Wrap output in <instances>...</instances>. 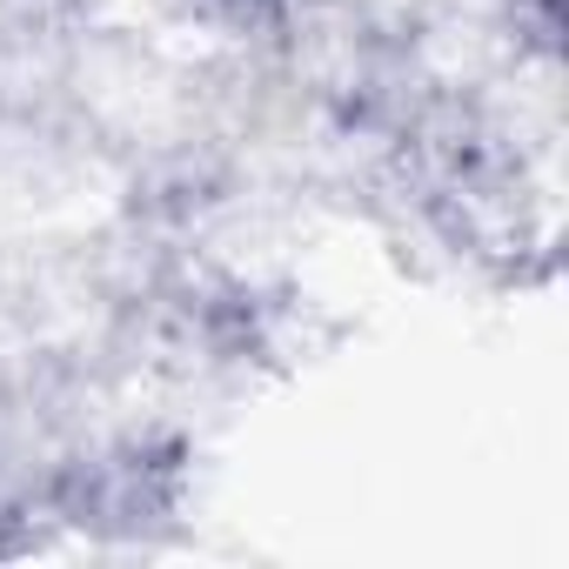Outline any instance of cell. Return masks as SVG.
<instances>
[{"instance_id":"6da1fadb","label":"cell","mask_w":569,"mask_h":569,"mask_svg":"<svg viewBox=\"0 0 569 569\" xmlns=\"http://www.w3.org/2000/svg\"><path fill=\"white\" fill-rule=\"evenodd\" d=\"M542 8H556V0H542Z\"/></svg>"}]
</instances>
